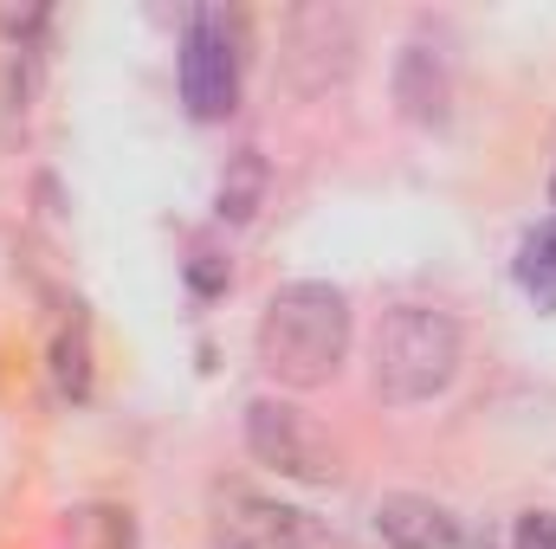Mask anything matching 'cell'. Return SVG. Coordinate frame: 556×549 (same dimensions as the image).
Segmentation results:
<instances>
[{"label":"cell","instance_id":"cell-1","mask_svg":"<svg viewBox=\"0 0 556 549\" xmlns=\"http://www.w3.org/2000/svg\"><path fill=\"white\" fill-rule=\"evenodd\" d=\"M350 336H356V317H350V297L324 278H298V284H278L266 297V317H260V362L278 388H330L350 362Z\"/></svg>","mask_w":556,"mask_h":549},{"label":"cell","instance_id":"cell-2","mask_svg":"<svg viewBox=\"0 0 556 549\" xmlns=\"http://www.w3.org/2000/svg\"><path fill=\"white\" fill-rule=\"evenodd\" d=\"M369 375H376V395L395 401V408L433 401L459 375V323L446 310H433V304H395L376 323Z\"/></svg>","mask_w":556,"mask_h":549},{"label":"cell","instance_id":"cell-3","mask_svg":"<svg viewBox=\"0 0 556 549\" xmlns=\"http://www.w3.org/2000/svg\"><path fill=\"white\" fill-rule=\"evenodd\" d=\"M175 78H181V104H188L194 124L233 117V104H240V26L220 7H201L188 20Z\"/></svg>","mask_w":556,"mask_h":549},{"label":"cell","instance_id":"cell-4","mask_svg":"<svg viewBox=\"0 0 556 549\" xmlns=\"http://www.w3.org/2000/svg\"><path fill=\"white\" fill-rule=\"evenodd\" d=\"M247 446L260 465H273L278 478H304V485H330L337 478V446L330 433L298 408V401H278V395H260L247 408Z\"/></svg>","mask_w":556,"mask_h":549},{"label":"cell","instance_id":"cell-5","mask_svg":"<svg viewBox=\"0 0 556 549\" xmlns=\"http://www.w3.org/2000/svg\"><path fill=\"white\" fill-rule=\"evenodd\" d=\"M285 72L304 98L343 85L356 72V20L343 7H304L285 20Z\"/></svg>","mask_w":556,"mask_h":549},{"label":"cell","instance_id":"cell-6","mask_svg":"<svg viewBox=\"0 0 556 549\" xmlns=\"http://www.w3.org/2000/svg\"><path fill=\"white\" fill-rule=\"evenodd\" d=\"M395 104H402V117L408 124H446V111H453V59H446V46L440 39H408L402 46V59H395Z\"/></svg>","mask_w":556,"mask_h":549},{"label":"cell","instance_id":"cell-7","mask_svg":"<svg viewBox=\"0 0 556 549\" xmlns=\"http://www.w3.org/2000/svg\"><path fill=\"white\" fill-rule=\"evenodd\" d=\"M240 518V531L253 537L260 549H337V531H324L311 511H298V505H278V498H253V491H233L227 498Z\"/></svg>","mask_w":556,"mask_h":549},{"label":"cell","instance_id":"cell-8","mask_svg":"<svg viewBox=\"0 0 556 549\" xmlns=\"http://www.w3.org/2000/svg\"><path fill=\"white\" fill-rule=\"evenodd\" d=\"M376 531H382L389 549H453L459 544L453 511L433 505V498H420V491H389L376 505Z\"/></svg>","mask_w":556,"mask_h":549},{"label":"cell","instance_id":"cell-9","mask_svg":"<svg viewBox=\"0 0 556 549\" xmlns=\"http://www.w3.org/2000/svg\"><path fill=\"white\" fill-rule=\"evenodd\" d=\"M518 284L538 310H556V220L531 227L525 246H518Z\"/></svg>","mask_w":556,"mask_h":549},{"label":"cell","instance_id":"cell-10","mask_svg":"<svg viewBox=\"0 0 556 549\" xmlns=\"http://www.w3.org/2000/svg\"><path fill=\"white\" fill-rule=\"evenodd\" d=\"M52 382H59L65 401L91 395V336H85V323L59 330V343H52Z\"/></svg>","mask_w":556,"mask_h":549},{"label":"cell","instance_id":"cell-11","mask_svg":"<svg viewBox=\"0 0 556 549\" xmlns=\"http://www.w3.org/2000/svg\"><path fill=\"white\" fill-rule=\"evenodd\" d=\"M260 188H266V168H260V155L247 149V155L233 162V175L220 181V220H247V214L260 207Z\"/></svg>","mask_w":556,"mask_h":549},{"label":"cell","instance_id":"cell-12","mask_svg":"<svg viewBox=\"0 0 556 549\" xmlns=\"http://www.w3.org/2000/svg\"><path fill=\"white\" fill-rule=\"evenodd\" d=\"M511 549H556V511H525L511 531Z\"/></svg>","mask_w":556,"mask_h":549},{"label":"cell","instance_id":"cell-13","mask_svg":"<svg viewBox=\"0 0 556 549\" xmlns=\"http://www.w3.org/2000/svg\"><path fill=\"white\" fill-rule=\"evenodd\" d=\"M551 207H556V181H551ZM551 220H556V214H551Z\"/></svg>","mask_w":556,"mask_h":549}]
</instances>
